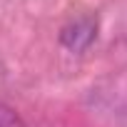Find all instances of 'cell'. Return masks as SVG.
I'll use <instances>...</instances> for the list:
<instances>
[{"mask_svg":"<svg viewBox=\"0 0 127 127\" xmlns=\"http://www.w3.org/2000/svg\"><path fill=\"white\" fill-rule=\"evenodd\" d=\"M97 37V18L95 15H77L72 18L60 32V40L70 52H82L87 50Z\"/></svg>","mask_w":127,"mask_h":127,"instance_id":"1","label":"cell"},{"mask_svg":"<svg viewBox=\"0 0 127 127\" xmlns=\"http://www.w3.org/2000/svg\"><path fill=\"white\" fill-rule=\"evenodd\" d=\"M0 127H25V122L20 120V115L13 107L0 105Z\"/></svg>","mask_w":127,"mask_h":127,"instance_id":"2","label":"cell"}]
</instances>
